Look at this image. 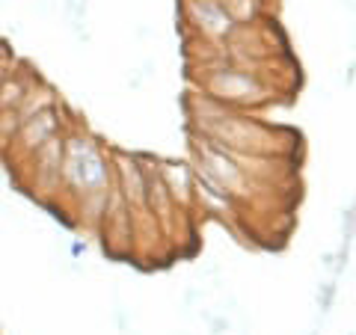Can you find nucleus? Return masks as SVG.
Segmentation results:
<instances>
[]
</instances>
